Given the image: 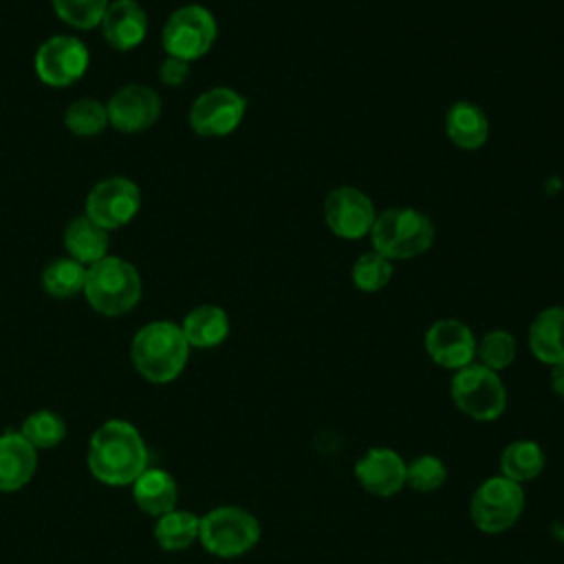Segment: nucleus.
Returning a JSON list of instances; mask_svg holds the SVG:
<instances>
[{"mask_svg": "<svg viewBox=\"0 0 564 564\" xmlns=\"http://www.w3.org/2000/svg\"><path fill=\"white\" fill-rule=\"evenodd\" d=\"M86 463L99 482L123 487L132 485L148 467V447L130 421L108 419L93 432Z\"/></svg>", "mask_w": 564, "mask_h": 564, "instance_id": "f257e3e1", "label": "nucleus"}, {"mask_svg": "<svg viewBox=\"0 0 564 564\" xmlns=\"http://www.w3.org/2000/svg\"><path fill=\"white\" fill-rule=\"evenodd\" d=\"M518 355V341L509 330L494 328L485 333L480 339H476V364L500 372L509 368L516 361Z\"/></svg>", "mask_w": 564, "mask_h": 564, "instance_id": "bb28decb", "label": "nucleus"}, {"mask_svg": "<svg viewBox=\"0 0 564 564\" xmlns=\"http://www.w3.org/2000/svg\"><path fill=\"white\" fill-rule=\"evenodd\" d=\"M64 249L68 258L90 267L108 256V231L86 214L77 216L64 229Z\"/></svg>", "mask_w": 564, "mask_h": 564, "instance_id": "4be33fe9", "label": "nucleus"}, {"mask_svg": "<svg viewBox=\"0 0 564 564\" xmlns=\"http://www.w3.org/2000/svg\"><path fill=\"white\" fill-rule=\"evenodd\" d=\"M423 348L438 368L452 372L476 361V335L465 322L454 317L432 322L423 335Z\"/></svg>", "mask_w": 564, "mask_h": 564, "instance_id": "ddd939ff", "label": "nucleus"}, {"mask_svg": "<svg viewBox=\"0 0 564 564\" xmlns=\"http://www.w3.org/2000/svg\"><path fill=\"white\" fill-rule=\"evenodd\" d=\"M216 35L218 24L214 13L203 4H185L165 20L161 42L167 55L194 62L212 51Z\"/></svg>", "mask_w": 564, "mask_h": 564, "instance_id": "6e6552de", "label": "nucleus"}, {"mask_svg": "<svg viewBox=\"0 0 564 564\" xmlns=\"http://www.w3.org/2000/svg\"><path fill=\"white\" fill-rule=\"evenodd\" d=\"M108 121L123 134H137L152 128L161 117V97L145 84L121 86L106 104Z\"/></svg>", "mask_w": 564, "mask_h": 564, "instance_id": "4468645a", "label": "nucleus"}, {"mask_svg": "<svg viewBox=\"0 0 564 564\" xmlns=\"http://www.w3.org/2000/svg\"><path fill=\"white\" fill-rule=\"evenodd\" d=\"M20 434L35 447V449H51L57 447L66 436V423L59 414L51 410L31 412L20 427Z\"/></svg>", "mask_w": 564, "mask_h": 564, "instance_id": "cd10ccee", "label": "nucleus"}, {"mask_svg": "<svg viewBox=\"0 0 564 564\" xmlns=\"http://www.w3.org/2000/svg\"><path fill=\"white\" fill-rule=\"evenodd\" d=\"M86 267L73 258H57L48 262L42 271V286L51 297L66 300L84 291Z\"/></svg>", "mask_w": 564, "mask_h": 564, "instance_id": "393cba45", "label": "nucleus"}, {"mask_svg": "<svg viewBox=\"0 0 564 564\" xmlns=\"http://www.w3.org/2000/svg\"><path fill=\"white\" fill-rule=\"evenodd\" d=\"M544 465H546V454L542 445L531 438H518L507 443L498 460L500 476L518 485L535 480L544 471Z\"/></svg>", "mask_w": 564, "mask_h": 564, "instance_id": "5701e85b", "label": "nucleus"}, {"mask_svg": "<svg viewBox=\"0 0 564 564\" xmlns=\"http://www.w3.org/2000/svg\"><path fill=\"white\" fill-rule=\"evenodd\" d=\"M99 26L115 51H132L148 35V15L137 0H115L108 4Z\"/></svg>", "mask_w": 564, "mask_h": 564, "instance_id": "dca6fc26", "label": "nucleus"}, {"mask_svg": "<svg viewBox=\"0 0 564 564\" xmlns=\"http://www.w3.org/2000/svg\"><path fill=\"white\" fill-rule=\"evenodd\" d=\"M132 498L141 511L152 518H159L176 509L178 485L170 471L159 467H145L141 476L132 482Z\"/></svg>", "mask_w": 564, "mask_h": 564, "instance_id": "aec40b11", "label": "nucleus"}, {"mask_svg": "<svg viewBox=\"0 0 564 564\" xmlns=\"http://www.w3.org/2000/svg\"><path fill=\"white\" fill-rule=\"evenodd\" d=\"M141 209V192L126 176L99 181L86 196L84 214L106 231L128 225Z\"/></svg>", "mask_w": 564, "mask_h": 564, "instance_id": "9b49d317", "label": "nucleus"}, {"mask_svg": "<svg viewBox=\"0 0 564 564\" xmlns=\"http://www.w3.org/2000/svg\"><path fill=\"white\" fill-rule=\"evenodd\" d=\"M370 242L390 262L412 260L434 245V223L414 207H390L377 214Z\"/></svg>", "mask_w": 564, "mask_h": 564, "instance_id": "20e7f679", "label": "nucleus"}, {"mask_svg": "<svg viewBox=\"0 0 564 564\" xmlns=\"http://www.w3.org/2000/svg\"><path fill=\"white\" fill-rule=\"evenodd\" d=\"M134 370L150 383H170L187 366L189 344L181 324L156 319L141 326L130 344Z\"/></svg>", "mask_w": 564, "mask_h": 564, "instance_id": "f03ea898", "label": "nucleus"}, {"mask_svg": "<svg viewBox=\"0 0 564 564\" xmlns=\"http://www.w3.org/2000/svg\"><path fill=\"white\" fill-rule=\"evenodd\" d=\"M260 535V520L238 505H220L200 516L198 542L216 557H240L256 549Z\"/></svg>", "mask_w": 564, "mask_h": 564, "instance_id": "39448f33", "label": "nucleus"}, {"mask_svg": "<svg viewBox=\"0 0 564 564\" xmlns=\"http://www.w3.org/2000/svg\"><path fill=\"white\" fill-rule=\"evenodd\" d=\"M51 2H53V11L57 13V18L79 31L99 26V22L110 4L108 0H51Z\"/></svg>", "mask_w": 564, "mask_h": 564, "instance_id": "7c9ffc66", "label": "nucleus"}, {"mask_svg": "<svg viewBox=\"0 0 564 564\" xmlns=\"http://www.w3.org/2000/svg\"><path fill=\"white\" fill-rule=\"evenodd\" d=\"M447 480L445 463L434 454H419L405 460V487L419 494H432Z\"/></svg>", "mask_w": 564, "mask_h": 564, "instance_id": "c756f323", "label": "nucleus"}, {"mask_svg": "<svg viewBox=\"0 0 564 564\" xmlns=\"http://www.w3.org/2000/svg\"><path fill=\"white\" fill-rule=\"evenodd\" d=\"M64 126L75 137H97L110 126L108 108L95 97L77 99L64 110Z\"/></svg>", "mask_w": 564, "mask_h": 564, "instance_id": "a878e982", "label": "nucleus"}, {"mask_svg": "<svg viewBox=\"0 0 564 564\" xmlns=\"http://www.w3.org/2000/svg\"><path fill=\"white\" fill-rule=\"evenodd\" d=\"M37 469V449L13 430L0 434V491L22 489Z\"/></svg>", "mask_w": 564, "mask_h": 564, "instance_id": "f3484780", "label": "nucleus"}, {"mask_svg": "<svg viewBox=\"0 0 564 564\" xmlns=\"http://www.w3.org/2000/svg\"><path fill=\"white\" fill-rule=\"evenodd\" d=\"M82 293L99 315L119 317L139 304L143 282L132 262L117 256H106L88 267Z\"/></svg>", "mask_w": 564, "mask_h": 564, "instance_id": "7ed1b4c3", "label": "nucleus"}, {"mask_svg": "<svg viewBox=\"0 0 564 564\" xmlns=\"http://www.w3.org/2000/svg\"><path fill=\"white\" fill-rule=\"evenodd\" d=\"M322 212L326 227L344 240H359L370 236L377 218L372 198L352 185H339L330 189L324 198Z\"/></svg>", "mask_w": 564, "mask_h": 564, "instance_id": "f8f14e48", "label": "nucleus"}, {"mask_svg": "<svg viewBox=\"0 0 564 564\" xmlns=\"http://www.w3.org/2000/svg\"><path fill=\"white\" fill-rule=\"evenodd\" d=\"M449 397L467 419L478 423H491L507 410L505 381L476 361L452 375Z\"/></svg>", "mask_w": 564, "mask_h": 564, "instance_id": "423d86ee", "label": "nucleus"}, {"mask_svg": "<svg viewBox=\"0 0 564 564\" xmlns=\"http://www.w3.org/2000/svg\"><path fill=\"white\" fill-rule=\"evenodd\" d=\"M531 355L546 364L555 366L564 361V306H549L540 311L527 333Z\"/></svg>", "mask_w": 564, "mask_h": 564, "instance_id": "a211bd4d", "label": "nucleus"}, {"mask_svg": "<svg viewBox=\"0 0 564 564\" xmlns=\"http://www.w3.org/2000/svg\"><path fill=\"white\" fill-rule=\"evenodd\" d=\"M88 48L73 35H53L35 51V75L42 84L53 88H66L84 77L88 70Z\"/></svg>", "mask_w": 564, "mask_h": 564, "instance_id": "9d476101", "label": "nucleus"}, {"mask_svg": "<svg viewBox=\"0 0 564 564\" xmlns=\"http://www.w3.org/2000/svg\"><path fill=\"white\" fill-rule=\"evenodd\" d=\"M350 280L357 291L377 293L386 289L388 282L392 280V262L386 256L377 253L375 249L366 251L352 262Z\"/></svg>", "mask_w": 564, "mask_h": 564, "instance_id": "c85d7f7f", "label": "nucleus"}, {"mask_svg": "<svg viewBox=\"0 0 564 564\" xmlns=\"http://www.w3.org/2000/svg\"><path fill=\"white\" fill-rule=\"evenodd\" d=\"M445 134L456 148L474 152L489 139V119L480 106L456 101L445 112Z\"/></svg>", "mask_w": 564, "mask_h": 564, "instance_id": "6ab92c4d", "label": "nucleus"}, {"mask_svg": "<svg viewBox=\"0 0 564 564\" xmlns=\"http://www.w3.org/2000/svg\"><path fill=\"white\" fill-rule=\"evenodd\" d=\"M549 368H551L549 370V388L553 390V394L564 399V361L549 366Z\"/></svg>", "mask_w": 564, "mask_h": 564, "instance_id": "473e14b6", "label": "nucleus"}, {"mask_svg": "<svg viewBox=\"0 0 564 564\" xmlns=\"http://www.w3.org/2000/svg\"><path fill=\"white\" fill-rule=\"evenodd\" d=\"M187 75H189V62L178 59V57H172V55H167V57L161 62V66H159V79H161L165 86H170V88L181 86V84L187 79Z\"/></svg>", "mask_w": 564, "mask_h": 564, "instance_id": "2f4dec72", "label": "nucleus"}, {"mask_svg": "<svg viewBox=\"0 0 564 564\" xmlns=\"http://www.w3.org/2000/svg\"><path fill=\"white\" fill-rule=\"evenodd\" d=\"M359 487L377 498H392L405 487V458L392 447H368L352 467Z\"/></svg>", "mask_w": 564, "mask_h": 564, "instance_id": "2eb2a0df", "label": "nucleus"}, {"mask_svg": "<svg viewBox=\"0 0 564 564\" xmlns=\"http://www.w3.org/2000/svg\"><path fill=\"white\" fill-rule=\"evenodd\" d=\"M247 99L229 88L214 86L200 93L189 108V128L205 139H220L231 134L245 119Z\"/></svg>", "mask_w": 564, "mask_h": 564, "instance_id": "1a4fd4ad", "label": "nucleus"}, {"mask_svg": "<svg viewBox=\"0 0 564 564\" xmlns=\"http://www.w3.org/2000/svg\"><path fill=\"white\" fill-rule=\"evenodd\" d=\"M524 511V489L522 485L505 478L491 476L482 480L469 502V518L480 533L498 535L509 531Z\"/></svg>", "mask_w": 564, "mask_h": 564, "instance_id": "0eeeda50", "label": "nucleus"}, {"mask_svg": "<svg viewBox=\"0 0 564 564\" xmlns=\"http://www.w3.org/2000/svg\"><path fill=\"white\" fill-rule=\"evenodd\" d=\"M198 529L200 516L185 509H172L156 518L154 540L163 551H185L198 540Z\"/></svg>", "mask_w": 564, "mask_h": 564, "instance_id": "b1692460", "label": "nucleus"}, {"mask_svg": "<svg viewBox=\"0 0 564 564\" xmlns=\"http://www.w3.org/2000/svg\"><path fill=\"white\" fill-rule=\"evenodd\" d=\"M229 328H231L229 315L225 313V308L216 304L194 306L181 324V330L189 348H203V350L220 346L229 337Z\"/></svg>", "mask_w": 564, "mask_h": 564, "instance_id": "412c9836", "label": "nucleus"}]
</instances>
